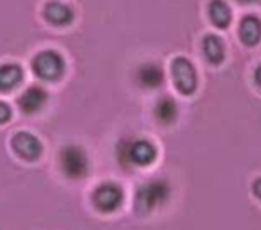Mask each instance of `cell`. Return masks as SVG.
<instances>
[{"instance_id":"cell-1","label":"cell","mask_w":261,"mask_h":230,"mask_svg":"<svg viewBox=\"0 0 261 230\" xmlns=\"http://www.w3.org/2000/svg\"><path fill=\"white\" fill-rule=\"evenodd\" d=\"M169 197V184L166 181L154 178L149 183L142 184L140 188L136 190V210L142 216H147L153 210H156L159 207H162L164 202Z\"/></svg>"},{"instance_id":"cell-2","label":"cell","mask_w":261,"mask_h":230,"mask_svg":"<svg viewBox=\"0 0 261 230\" xmlns=\"http://www.w3.org/2000/svg\"><path fill=\"white\" fill-rule=\"evenodd\" d=\"M59 166L61 171L68 178H83L89 173V159L83 147L75 146H65L59 153Z\"/></svg>"},{"instance_id":"cell-3","label":"cell","mask_w":261,"mask_h":230,"mask_svg":"<svg viewBox=\"0 0 261 230\" xmlns=\"http://www.w3.org/2000/svg\"><path fill=\"white\" fill-rule=\"evenodd\" d=\"M32 70L42 81H56L65 72V61L54 50H44L37 54L32 61Z\"/></svg>"},{"instance_id":"cell-4","label":"cell","mask_w":261,"mask_h":230,"mask_svg":"<svg viewBox=\"0 0 261 230\" xmlns=\"http://www.w3.org/2000/svg\"><path fill=\"white\" fill-rule=\"evenodd\" d=\"M171 75L175 87L182 94H193L197 89V72L186 57H175L171 61Z\"/></svg>"},{"instance_id":"cell-5","label":"cell","mask_w":261,"mask_h":230,"mask_svg":"<svg viewBox=\"0 0 261 230\" xmlns=\"http://www.w3.org/2000/svg\"><path fill=\"white\" fill-rule=\"evenodd\" d=\"M92 201H94V207L98 208L99 212L111 214L116 208H120L121 201H123V190L114 183L99 184L92 193Z\"/></svg>"},{"instance_id":"cell-6","label":"cell","mask_w":261,"mask_h":230,"mask_svg":"<svg viewBox=\"0 0 261 230\" xmlns=\"http://www.w3.org/2000/svg\"><path fill=\"white\" fill-rule=\"evenodd\" d=\"M11 147L20 159L24 160H37L42 153V144L37 136L32 135V133H17V135L11 138Z\"/></svg>"},{"instance_id":"cell-7","label":"cell","mask_w":261,"mask_h":230,"mask_svg":"<svg viewBox=\"0 0 261 230\" xmlns=\"http://www.w3.org/2000/svg\"><path fill=\"white\" fill-rule=\"evenodd\" d=\"M156 159V147L149 140H129V164L149 166Z\"/></svg>"},{"instance_id":"cell-8","label":"cell","mask_w":261,"mask_h":230,"mask_svg":"<svg viewBox=\"0 0 261 230\" xmlns=\"http://www.w3.org/2000/svg\"><path fill=\"white\" fill-rule=\"evenodd\" d=\"M239 39L247 46H256L261 41V20L254 15L243 17L241 24H239Z\"/></svg>"},{"instance_id":"cell-9","label":"cell","mask_w":261,"mask_h":230,"mask_svg":"<svg viewBox=\"0 0 261 230\" xmlns=\"http://www.w3.org/2000/svg\"><path fill=\"white\" fill-rule=\"evenodd\" d=\"M46 90H42L41 87H30L28 90H24L19 98V107L22 109L26 114L37 113L42 105L46 104Z\"/></svg>"},{"instance_id":"cell-10","label":"cell","mask_w":261,"mask_h":230,"mask_svg":"<svg viewBox=\"0 0 261 230\" xmlns=\"http://www.w3.org/2000/svg\"><path fill=\"white\" fill-rule=\"evenodd\" d=\"M44 17L50 24L54 26H66L74 20V11L68 8L66 4H61V2H50L44 8Z\"/></svg>"},{"instance_id":"cell-11","label":"cell","mask_w":261,"mask_h":230,"mask_svg":"<svg viewBox=\"0 0 261 230\" xmlns=\"http://www.w3.org/2000/svg\"><path fill=\"white\" fill-rule=\"evenodd\" d=\"M136 80H138V83H140L144 89H156L164 81V72L159 65L147 63V65H142L140 68H138Z\"/></svg>"},{"instance_id":"cell-12","label":"cell","mask_w":261,"mask_h":230,"mask_svg":"<svg viewBox=\"0 0 261 230\" xmlns=\"http://www.w3.org/2000/svg\"><path fill=\"white\" fill-rule=\"evenodd\" d=\"M208 17L215 28L221 30L228 28V24L232 22V11L224 0H212L208 6Z\"/></svg>"},{"instance_id":"cell-13","label":"cell","mask_w":261,"mask_h":230,"mask_svg":"<svg viewBox=\"0 0 261 230\" xmlns=\"http://www.w3.org/2000/svg\"><path fill=\"white\" fill-rule=\"evenodd\" d=\"M202 52H204L206 59L214 65H219L224 59V44L217 35H206L202 41Z\"/></svg>"},{"instance_id":"cell-14","label":"cell","mask_w":261,"mask_h":230,"mask_svg":"<svg viewBox=\"0 0 261 230\" xmlns=\"http://www.w3.org/2000/svg\"><path fill=\"white\" fill-rule=\"evenodd\" d=\"M22 81V68L19 65L0 66V90H11Z\"/></svg>"},{"instance_id":"cell-15","label":"cell","mask_w":261,"mask_h":230,"mask_svg":"<svg viewBox=\"0 0 261 230\" xmlns=\"http://www.w3.org/2000/svg\"><path fill=\"white\" fill-rule=\"evenodd\" d=\"M154 116L164 125H171L177 120V105L171 98H162L154 105Z\"/></svg>"},{"instance_id":"cell-16","label":"cell","mask_w":261,"mask_h":230,"mask_svg":"<svg viewBox=\"0 0 261 230\" xmlns=\"http://www.w3.org/2000/svg\"><path fill=\"white\" fill-rule=\"evenodd\" d=\"M11 118V109L8 104L0 101V123H6Z\"/></svg>"},{"instance_id":"cell-17","label":"cell","mask_w":261,"mask_h":230,"mask_svg":"<svg viewBox=\"0 0 261 230\" xmlns=\"http://www.w3.org/2000/svg\"><path fill=\"white\" fill-rule=\"evenodd\" d=\"M252 190H254V195H256L257 199H261V177L254 181V184H252Z\"/></svg>"},{"instance_id":"cell-18","label":"cell","mask_w":261,"mask_h":230,"mask_svg":"<svg viewBox=\"0 0 261 230\" xmlns=\"http://www.w3.org/2000/svg\"><path fill=\"white\" fill-rule=\"evenodd\" d=\"M239 4H256V2H259V0H238Z\"/></svg>"},{"instance_id":"cell-19","label":"cell","mask_w":261,"mask_h":230,"mask_svg":"<svg viewBox=\"0 0 261 230\" xmlns=\"http://www.w3.org/2000/svg\"><path fill=\"white\" fill-rule=\"evenodd\" d=\"M256 81L261 85V66H259V68H257V70H256Z\"/></svg>"}]
</instances>
